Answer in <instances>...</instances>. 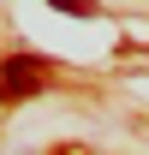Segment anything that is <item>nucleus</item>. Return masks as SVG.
Here are the masks:
<instances>
[{"instance_id": "nucleus-2", "label": "nucleus", "mask_w": 149, "mask_h": 155, "mask_svg": "<svg viewBox=\"0 0 149 155\" xmlns=\"http://www.w3.org/2000/svg\"><path fill=\"white\" fill-rule=\"evenodd\" d=\"M54 12H72V18H95V0H48Z\"/></svg>"}, {"instance_id": "nucleus-1", "label": "nucleus", "mask_w": 149, "mask_h": 155, "mask_svg": "<svg viewBox=\"0 0 149 155\" xmlns=\"http://www.w3.org/2000/svg\"><path fill=\"white\" fill-rule=\"evenodd\" d=\"M42 84H48V60L42 54H12L0 66V101H24V96H36Z\"/></svg>"}]
</instances>
